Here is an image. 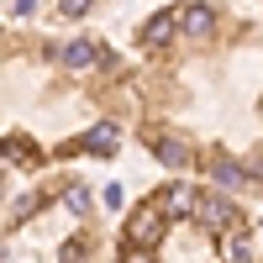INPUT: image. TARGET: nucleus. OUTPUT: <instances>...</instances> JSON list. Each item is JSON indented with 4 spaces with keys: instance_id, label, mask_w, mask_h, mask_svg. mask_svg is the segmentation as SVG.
I'll list each match as a JSON object with an SVG mask.
<instances>
[{
    "instance_id": "obj_7",
    "label": "nucleus",
    "mask_w": 263,
    "mask_h": 263,
    "mask_svg": "<svg viewBox=\"0 0 263 263\" xmlns=\"http://www.w3.org/2000/svg\"><path fill=\"white\" fill-rule=\"evenodd\" d=\"M221 258H227V263H258V248L248 242L242 227H232V232L221 237Z\"/></svg>"
},
{
    "instance_id": "obj_13",
    "label": "nucleus",
    "mask_w": 263,
    "mask_h": 263,
    "mask_svg": "<svg viewBox=\"0 0 263 263\" xmlns=\"http://www.w3.org/2000/svg\"><path fill=\"white\" fill-rule=\"evenodd\" d=\"M37 205H42V195H21V200H16V211H11V227L32 221V216H37Z\"/></svg>"
},
{
    "instance_id": "obj_9",
    "label": "nucleus",
    "mask_w": 263,
    "mask_h": 263,
    "mask_svg": "<svg viewBox=\"0 0 263 263\" xmlns=\"http://www.w3.org/2000/svg\"><path fill=\"white\" fill-rule=\"evenodd\" d=\"M58 58H63V69H90V63H95L100 53H95V42H90V37H74L69 48L58 53Z\"/></svg>"
},
{
    "instance_id": "obj_16",
    "label": "nucleus",
    "mask_w": 263,
    "mask_h": 263,
    "mask_svg": "<svg viewBox=\"0 0 263 263\" xmlns=\"http://www.w3.org/2000/svg\"><path fill=\"white\" fill-rule=\"evenodd\" d=\"M121 263H158V258H153V253H137V248H126V253H121Z\"/></svg>"
},
{
    "instance_id": "obj_10",
    "label": "nucleus",
    "mask_w": 263,
    "mask_h": 263,
    "mask_svg": "<svg viewBox=\"0 0 263 263\" xmlns=\"http://www.w3.org/2000/svg\"><path fill=\"white\" fill-rule=\"evenodd\" d=\"M153 153H158V163H168V168L190 163V147H184L179 137H153Z\"/></svg>"
},
{
    "instance_id": "obj_2",
    "label": "nucleus",
    "mask_w": 263,
    "mask_h": 263,
    "mask_svg": "<svg viewBox=\"0 0 263 263\" xmlns=\"http://www.w3.org/2000/svg\"><path fill=\"white\" fill-rule=\"evenodd\" d=\"M195 216H200L216 237H227V232L237 227V205L227 200V195H195Z\"/></svg>"
},
{
    "instance_id": "obj_11",
    "label": "nucleus",
    "mask_w": 263,
    "mask_h": 263,
    "mask_svg": "<svg viewBox=\"0 0 263 263\" xmlns=\"http://www.w3.org/2000/svg\"><path fill=\"white\" fill-rule=\"evenodd\" d=\"M211 179L221 184V190H242V184H248V168H237V163H227V158H216V163H211Z\"/></svg>"
},
{
    "instance_id": "obj_14",
    "label": "nucleus",
    "mask_w": 263,
    "mask_h": 263,
    "mask_svg": "<svg viewBox=\"0 0 263 263\" xmlns=\"http://www.w3.org/2000/svg\"><path fill=\"white\" fill-rule=\"evenodd\" d=\"M84 248H90V242L69 237V242H63V253H58V263H90V258H84Z\"/></svg>"
},
{
    "instance_id": "obj_8",
    "label": "nucleus",
    "mask_w": 263,
    "mask_h": 263,
    "mask_svg": "<svg viewBox=\"0 0 263 263\" xmlns=\"http://www.w3.org/2000/svg\"><path fill=\"white\" fill-rule=\"evenodd\" d=\"M174 32H179V16H174V11H158V16L142 27V42H147V48H163Z\"/></svg>"
},
{
    "instance_id": "obj_3",
    "label": "nucleus",
    "mask_w": 263,
    "mask_h": 263,
    "mask_svg": "<svg viewBox=\"0 0 263 263\" xmlns=\"http://www.w3.org/2000/svg\"><path fill=\"white\" fill-rule=\"evenodd\" d=\"M116 126L111 121H105V126H90V132H84V137H74V142H63L58 147V158H69V153H100V158H105V153H116Z\"/></svg>"
},
{
    "instance_id": "obj_5",
    "label": "nucleus",
    "mask_w": 263,
    "mask_h": 263,
    "mask_svg": "<svg viewBox=\"0 0 263 263\" xmlns=\"http://www.w3.org/2000/svg\"><path fill=\"white\" fill-rule=\"evenodd\" d=\"M195 184H168V190H158V205H163V216H195Z\"/></svg>"
},
{
    "instance_id": "obj_4",
    "label": "nucleus",
    "mask_w": 263,
    "mask_h": 263,
    "mask_svg": "<svg viewBox=\"0 0 263 263\" xmlns=\"http://www.w3.org/2000/svg\"><path fill=\"white\" fill-rule=\"evenodd\" d=\"M179 16V32L184 37H211L216 32V11L211 6H184V11H174Z\"/></svg>"
},
{
    "instance_id": "obj_18",
    "label": "nucleus",
    "mask_w": 263,
    "mask_h": 263,
    "mask_svg": "<svg viewBox=\"0 0 263 263\" xmlns=\"http://www.w3.org/2000/svg\"><path fill=\"white\" fill-rule=\"evenodd\" d=\"M0 195H6V190H0Z\"/></svg>"
},
{
    "instance_id": "obj_6",
    "label": "nucleus",
    "mask_w": 263,
    "mask_h": 263,
    "mask_svg": "<svg viewBox=\"0 0 263 263\" xmlns=\"http://www.w3.org/2000/svg\"><path fill=\"white\" fill-rule=\"evenodd\" d=\"M0 158H16L21 168H37L42 163V147L32 137H0Z\"/></svg>"
},
{
    "instance_id": "obj_12",
    "label": "nucleus",
    "mask_w": 263,
    "mask_h": 263,
    "mask_svg": "<svg viewBox=\"0 0 263 263\" xmlns=\"http://www.w3.org/2000/svg\"><path fill=\"white\" fill-rule=\"evenodd\" d=\"M63 200H69L74 216H90V211H95V195L84 190V184H69V190H63Z\"/></svg>"
},
{
    "instance_id": "obj_15",
    "label": "nucleus",
    "mask_w": 263,
    "mask_h": 263,
    "mask_svg": "<svg viewBox=\"0 0 263 263\" xmlns=\"http://www.w3.org/2000/svg\"><path fill=\"white\" fill-rule=\"evenodd\" d=\"M58 11H63V16H74V21H79L84 11H90V0H58Z\"/></svg>"
},
{
    "instance_id": "obj_1",
    "label": "nucleus",
    "mask_w": 263,
    "mask_h": 263,
    "mask_svg": "<svg viewBox=\"0 0 263 263\" xmlns=\"http://www.w3.org/2000/svg\"><path fill=\"white\" fill-rule=\"evenodd\" d=\"M163 232H168V216L158 205V195H147V200L126 216V248H137V253H153L163 242Z\"/></svg>"
},
{
    "instance_id": "obj_17",
    "label": "nucleus",
    "mask_w": 263,
    "mask_h": 263,
    "mask_svg": "<svg viewBox=\"0 0 263 263\" xmlns=\"http://www.w3.org/2000/svg\"><path fill=\"white\" fill-rule=\"evenodd\" d=\"M16 11H21V16H32V11H37V0H16Z\"/></svg>"
}]
</instances>
